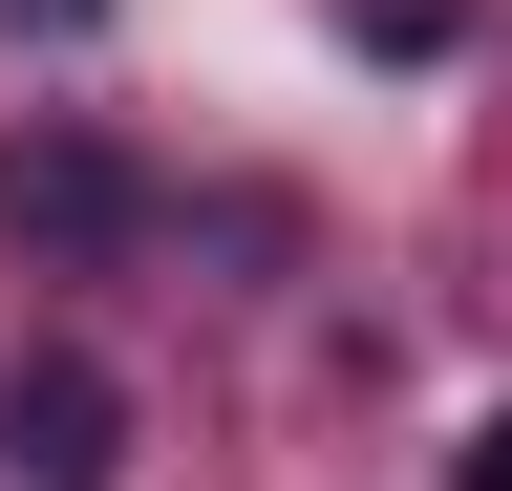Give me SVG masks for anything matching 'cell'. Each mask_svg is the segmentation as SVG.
Segmentation results:
<instances>
[{
	"label": "cell",
	"mask_w": 512,
	"mask_h": 491,
	"mask_svg": "<svg viewBox=\"0 0 512 491\" xmlns=\"http://www.w3.org/2000/svg\"><path fill=\"white\" fill-rule=\"evenodd\" d=\"M448 491H512V406H491V427H470V449H448Z\"/></svg>",
	"instance_id": "obj_3"
},
{
	"label": "cell",
	"mask_w": 512,
	"mask_h": 491,
	"mask_svg": "<svg viewBox=\"0 0 512 491\" xmlns=\"http://www.w3.org/2000/svg\"><path fill=\"white\" fill-rule=\"evenodd\" d=\"M0 491H128V385H107L86 342L0 363Z\"/></svg>",
	"instance_id": "obj_1"
},
{
	"label": "cell",
	"mask_w": 512,
	"mask_h": 491,
	"mask_svg": "<svg viewBox=\"0 0 512 491\" xmlns=\"http://www.w3.org/2000/svg\"><path fill=\"white\" fill-rule=\"evenodd\" d=\"M0 235H22V257H128V235H150V171L107 129H22L0 150Z\"/></svg>",
	"instance_id": "obj_2"
}]
</instances>
